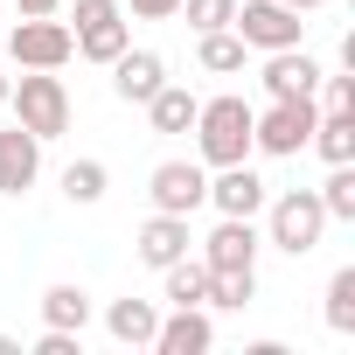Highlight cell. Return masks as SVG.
<instances>
[{
    "label": "cell",
    "instance_id": "6da1fadb",
    "mask_svg": "<svg viewBox=\"0 0 355 355\" xmlns=\"http://www.w3.org/2000/svg\"><path fill=\"white\" fill-rule=\"evenodd\" d=\"M251 98L244 91H216V98H202L196 105V153H202V167H230V160H251Z\"/></svg>",
    "mask_w": 355,
    "mask_h": 355
},
{
    "label": "cell",
    "instance_id": "7a4b0ae2",
    "mask_svg": "<svg viewBox=\"0 0 355 355\" xmlns=\"http://www.w3.org/2000/svg\"><path fill=\"white\" fill-rule=\"evenodd\" d=\"M265 244H279L286 258H306L320 237H327V209H320V196L313 189H279V196H265Z\"/></svg>",
    "mask_w": 355,
    "mask_h": 355
},
{
    "label": "cell",
    "instance_id": "3957f363",
    "mask_svg": "<svg viewBox=\"0 0 355 355\" xmlns=\"http://www.w3.org/2000/svg\"><path fill=\"white\" fill-rule=\"evenodd\" d=\"M8 112H15V125H28L42 146L70 132V91H63L56 70H21V84H8Z\"/></svg>",
    "mask_w": 355,
    "mask_h": 355
},
{
    "label": "cell",
    "instance_id": "277c9868",
    "mask_svg": "<svg viewBox=\"0 0 355 355\" xmlns=\"http://www.w3.org/2000/svg\"><path fill=\"white\" fill-rule=\"evenodd\" d=\"M313 119H320L313 98H272L265 112H251V153H265V160H300L306 139H313Z\"/></svg>",
    "mask_w": 355,
    "mask_h": 355
},
{
    "label": "cell",
    "instance_id": "5b68a950",
    "mask_svg": "<svg viewBox=\"0 0 355 355\" xmlns=\"http://www.w3.org/2000/svg\"><path fill=\"white\" fill-rule=\"evenodd\" d=\"M230 28H237V42L251 56H272V49H300L306 42V15L286 8V0H237Z\"/></svg>",
    "mask_w": 355,
    "mask_h": 355
},
{
    "label": "cell",
    "instance_id": "8992f818",
    "mask_svg": "<svg viewBox=\"0 0 355 355\" xmlns=\"http://www.w3.org/2000/svg\"><path fill=\"white\" fill-rule=\"evenodd\" d=\"M70 42L84 63H112L119 49H132V21L119 0H77L70 8Z\"/></svg>",
    "mask_w": 355,
    "mask_h": 355
},
{
    "label": "cell",
    "instance_id": "52a82bcc",
    "mask_svg": "<svg viewBox=\"0 0 355 355\" xmlns=\"http://www.w3.org/2000/svg\"><path fill=\"white\" fill-rule=\"evenodd\" d=\"M8 56H15L21 70H63V63L77 56L70 21H56V15H21L15 35H8Z\"/></svg>",
    "mask_w": 355,
    "mask_h": 355
},
{
    "label": "cell",
    "instance_id": "ba28073f",
    "mask_svg": "<svg viewBox=\"0 0 355 355\" xmlns=\"http://www.w3.org/2000/svg\"><path fill=\"white\" fill-rule=\"evenodd\" d=\"M146 196H153V209H167V216H196V209L209 202V167H202V160H160V167L146 174Z\"/></svg>",
    "mask_w": 355,
    "mask_h": 355
},
{
    "label": "cell",
    "instance_id": "9c48e42d",
    "mask_svg": "<svg viewBox=\"0 0 355 355\" xmlns=\"http://www.w3.org/2000/svg\"><path fill=\"white\" fill-rule=\"evenodd\" d=\"M265 174L251 167V160H230V167H209V202L202 209H216V216H258L265 209Z\"/></svg>",
    "mask_w": 355,
    "mask_h": 355
},
{
    "label": "cell",
    "instance_id": "30bf717a",
    "mask_svg": "<svg viewBox=\"0 0 355 355\" xmlns=\"http://www.w3.org/2000/svg\"><path fill=\"white\" fill-rule=\"evenodd\" d=\"M258 216H216V230L202 237V265L209 272H244V265H258Z\"/></svg>",
    "mask_w": 355,
    "mask_h": 355
},
{
    "label": "cell",
    "instance_id": "8fae6325",
    "mask_svg": "<svg viewBox=\"0 0 355 355\" xmlns=\"http://www.w3.org/2000/svg\"><path fill=\"white\" fill-rule=\"evenodd\" d=\"M153 348H160V355H209V348H216V320H209V306H174V313H160Z\"/></svg>",
    "mask_w": 355,
    "mask_h": 355
},
{
    "label": "cell",
    "instance_id": "7c38bea8",
    "mask_svg": "<svg viewBox=\"0 0 355 355\" xmlns=\"http://www.w3.org/2000/svg\"><path fill=\"white\" fill-rule=\"evenodd\" d=\"M132 251H139V265H174V258H189L196 251V237H189V216H167V209H153L146 223H139V237H132Z\"/></svg>",
    "mask_w": 355,
    "mask_h": 355
},
{
    "label": "cell",
    "instance_id": "4fadbf2b",
    "mask_svg": "<svg viewBox=\"0 0 355 355\" xmlns=\"http://www.w3.org/2000/svg\"><path fill=\"white\" fill-rule=\"evenodd\" d=\"M42 174V139L28 125H8L0 132V196H28Z\"/></svg>",
    "mask_w": 355,
    "mask_h": 355
},
{
    "label": "cell",
    "instance_id": "5bb4252c",
    "mask_svg": "<svg viewBox=\"0 0 355 355\" xmlns=\"http://www.w3.org/2000/svg\"><path fill=\"white\" fill-rule=\"evenodd\" d=\"M105 70H112V91H119L125 105H146V98L167 84V63H160V49H119Z\"/></svg>",
    "mask_w": 355,
    "mask_h": 355
},
{
    "label": "cell",
    "instance_id": "9a60e30c",
    "mask_svg": "<svg viewBox=\"0 0 355 355\" xmlns=\"http://www.w3.org/2000/svg\"><path fill=\"white\" fill-rule=\"evenodd\" d=\"M258 84H265V98H313L320 63L306 56V42H300V49H272L265 70H258Z\"/></svg>",
    "mask_w": 355,
    "mask_h": 355
},
{
    "label": "cell",
    "instance_id": "2e32d148",
    "mask_svg": "<svg viewBox=\"0 0 355 355\" xmlns=\"http://www.w3.org/2000/svg\"><path fill=\"white\" fill-rule=\"evenodd\" d=\"M196 105H202V98H196L189 84H174V77H167V84L146 98V125H153L160 139H182V132L196 125Z\"/></svg>",
    "mask_w": 355,
    "mask_h": 355
},
{
    "label": "cell",
    "instance_id": "e0dca14e",
    "mask_svg": "<svg viewBox=\"0 0 355 355\" xmlns=\"http://www.w3.org/2000/svg\"><path fill=\"white\" fill-rule=\"evenodd\" d=\"M153 327H160V306L153 300H112L105 306V334L119 348H153Z\"/></svg>",
    "mask_w": 355,
    "mask_h": 355
},
{
    "label": "cell",
    "instance_id": "ac0fdd59",
    "mask_svg": "<svg viewBox=\"0 0 355 355\" xmlns=\"http://www.w3.org/2000/svg\"><path fill=\"white\" fill-rule=\"evenodd\" d=\"M160 300L167 306H209V265L196 251L174 258V265H160Z\"/></svg>",
    "mask_w": 355,
    "mask_h": 355
},
{
    "label": "cell",
    "instance_id": "d6986e66",
    "mask_svg": "<svg viewBox=\"0 0 355 355\" xmlns=\"http://www.w3.org/2000/svg\"><path fill=\"white\" fill-rule=\"evenodd\" d=\"M196 63H202L209 77H244L251 49L237 42V28H209V35H196Z\"/></svg>",
    "mask_w": 355,
    "mask_h": 355
},
{
    "label": "cell",
    "instance_id": "ffe728a7",
    "mask_svg": "<svg viewBox=\"0 0 355 355\" xmlns=\"http://www.w3.org/2000/svg\"><path fill=\"white\" fill-rule=\"evenodd\" d=\"M42 327H91V293L77 286V279H56L49 293H42Z\"/></svg>",
    "mask_w": 355,
    "mask_h": 355
},
{
    "label": "cell",
    "instance_id": "44dd1931",
    "mask_svg": "<svg viewBox=\"0 0 355 355\" xmlns=\"http://www.w3.org/2000/svg\"><path fill=\"white\" fill-rule=\"evenodd\" d=\"M327 167H341V160H355V112H320L313 119V139H306Z\"/></svg>",
    "mask_w": 355,
    "mask_h": 355
},
{
    "label": "cell",
    "instance_id": "7402d4cb",
    "mask_svg": "<svg viewBox=\"0 0 355 355\" xmlns=\"http://www.w3.org/2000/svg\"><path fill=\"white\" fill-rule=\"evenodd\" d=\"M105 189H112V167H105V160H70V167H63V196H70L77 209L105 202Z\"/></svg>",
    "mask_w": 355,
    "mask_h": 355
},
{
    "label": "cell",
    "instance_id": "603a6c76",
    "mask_svg": "<svg viewBox=\"0 0 355 355\" xmlns=\"http://www.w3.org/2000/svg\"><path fill=\"white\" fill-rule=\"evenodd\" d=\"M313 196H320V209H327V223H355V160H341V167H327V182H320Z\"/></svg>",
    "mask_w": 355,
    "mask_h": 355
},
{
    "label": "cell",
    "instance_id": "cb8c5ba5",
    "mask_svg": "<svg viewBox=\"0 0 355 355\" xmlns=\"http://www.w3.org/2000/svg\"><path fill=\"white\" fill-rule=\"evenodd\" d=\"M251 300H258V265H244V272H209V306L244 313Z\"/></svg>",
    "mask_w": 355,
    "mask_h": 355
},
{
    "label": "cell",
    "instance_id": "d4e9b609",
    "mask_svg": "<svg viewBox=\"0 0 355 355\" xmlns=\"http://www.w3.org/2000/svg\"><path fill=\"white\" fill-rule=\"evenodd\" d=\"M327 327L334 334H355V265H341L327 279Z\"/></svg>",
    "mask_w": 355,
    "mask_h": 355
},
{
    "label": "cell",
    "instance_id": "484cf974",
    "mask_svg": "<svg viewBox=\"0 0 355 355\" xmlns=\"http://www.w3.org/2000/svg\"><path fill=\"white\" fill-rule=\"evenodd\" d=\"M230 15H237V0H182L174 21H189L196 35H209V28H230Z\"/></svg>",
    "mask_w": 355,
    "mask_h": 355
},
{
    "label": "cell",
    "instance_id": "4316f807",
    "mask_svg": "<svg viewBox=\"0 0 355 355\" xmlns=\"http://www.w3.org/2000/svg\"><path fill=\"white\" fill-rule=\"evenodd\" d=\"M313 105H320V112H355V77H327V70H320Z\"/></svg>",
    "mask_w": 355,
    "mask_h": 355
},
{
    "label": "cell",
    "instance_id": "83f0119b",
    "mask_svg": "<svg viewBox=\"0 0 355 355\" xmlns=\"http://www.w3.org/2000/svg\"><path fill=\"white\" fill-rule=\"evenodd\" d=\"M119 8H125V21H174L182 0H119Z\"/></svg>",
    "mask_w": 355,
    "mask_h": 355
},
{
    "label": "cell",
    "instance_id": "f1b7e54d",
    "mask_svg": "<svg viewBox=\"0 0 355 355\" xmlns=\"http://www.w3.org/2000/svg\"><path fill=\"white\" fill-rule=\"evenodd\" d=\"M35 355H84V334H77V327H42Z\"/></svg>",
    "mask_w": 355,
    "mask_h": 355
},
{
    "label": "cell",
    "instance_id": "f546056e",
    "mask_svg": "<svg viewBox=\"0 0 355 355\" xmlns=\"http://www.w3.org/2000/svg\"><path fill=\"white\" fill-rule=\"evenodd\" d=\"M15 8H21V15H56L63 0H15Z\"/></svg>",
    "mask_w": 355,
    "mask_h": 355
},
{
    "label": "cell",
    "instance_id": "4dcf8cb0",
    "mask_svg": "<svg viewBox=\"0 0 355 355\" xmlns=\"http://www.w3.org/2000/svg\"><path fill=\"white\" fill-rule=\"evenodd\" d=\"M286 8H300V15H313V8H327V0H286Z\"/></svg>",
    "mask_w": 355,
    "mask_h": 355
},
{
    "label": "cell",
    "instance_id": "1f68e13d",
    "mask_svg": "<svg viewBox=\"0 0 355 355\" xmlns=\"http://www.w3.org/2000/svg\"><path fill=\"white\" fill-rule=\"evenodd\" d=\"M0 355H21V341H15V334H0Z\"/></svg>",
    "mask_w": 355,
    "mask_h": 355
},
{
    "label": "cell",
    "instance_id": "d6a6232c",
    "mask_svg": "<svg viewBox=\"0 0 355 355\" xmlns=\"http://www.w3.org/2000/svg\"><path fill=\"white\" fill-rule=\"evenodd\" d=\"M8 84H15V77H8V70H0V112H8Z\"/></svg>",
    "mask_w": 355,
    "mask_h": 355
}]
</instances>
